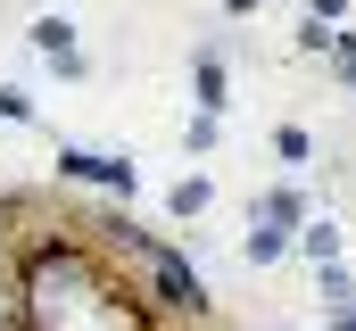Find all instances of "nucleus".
Segmentation results:
<instances>
[{
  "mask_svg": "<svg viewBox=\"0 0 356 331\" xmlns=\"http://www.w3.org/2000/svg\"><path fill=\"white\" fill-rule=\"evenodd\" d=\"M67 174H83V182H116V191H133V182H141L133 166H116V158H83V150H67Z\"/></svg>",
  "mask_w": 356,
  "mask_h": 331,
  "instance_id": "nucleus-1",
  "label": "nucleus"
}]
</instances>
